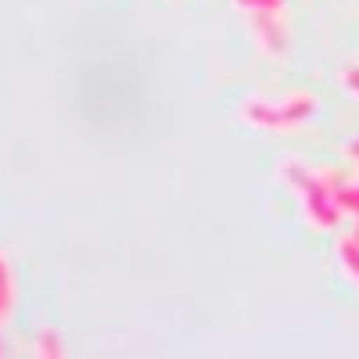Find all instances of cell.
I'll list each match as a JSON object with an SVG mask.
<instances>
[{
  "mask_svg": "<svg viewBox=\"0 0 359 359\" xmlns=\"http://www.w3.org/2000/svg\"><path fill=\"white\" fill-rule=\"evenodd\" d=\"M280 180L298 194V201H302V216H306L316 230H334V226H338L341 208H338L331 187L323 184L320 172H313L309 165L287 158V162H280Z\"/></svg>",
  "mask_w": 359,
  "mask_h": 359,
  "instance_id": "cell-1",
  "label": "cell"
},
{
  "mask_svg": "<svg viewBox=\"0 0 359 359\" xmlns=\"http://www.w3.org/2000/svg\"><path fill=\"white\" fill-rule=\"evenodd\" d=\"M316 101L313 94H291L287 101L280 104H269V101H248L241 108V118L248 126H259V130H294V126H302L306 118L313 115Z\"/></svg>",
  "mask_w": 359,
  "mask_h": 359,
  "instance_id": "cell-2",
  "label": "cell"
},
{
  "mask_svg": "<svg viewBox=\"0 0 359 359\" xmlns=\"http://www.w3.org/2000/svg\"><path fill=\"white\" fill-rule=\"evenodd\" d=\"M252 29H255V40H259V50L269 54V57H280L284 54V25L277 18V11H255L252 15Z\"/></svg>",
  "mask_w": 359,
  "mask_h": 359,
  "instance_id": "cell-3",
  "label": "cell"
},
{
  "mask_svg": "<svg viewBox=\"0 0 359 359\" xmlns=\"http://www.w3.org/2000/svg\"><path fill=\"white\" fill-rule=\"evenodd\" d=\"M338 262H341V269H345V273L359 284V237L352 233V237H341V241H338Z\"/></svg>",
  "mask_w": 359,
  "mask_h": 359,
  "instance_id": "cell-4",
  "label": "cell"
},
{
  "mask_svg": "<svg viewBox=\"0 0 359 359\" xmlns=\"http://www.w3.org/2000/svg\"><path fill=\"white\" fill-rule=\"evenodd\" d=\"M11 294H15V284H11V266L0 262V316L8 320L11 313Z\"/></svg>",
  "mask_w": 359,
  "mask_h": 359,
  "instance_id": "cell-5",
  "label": "cell"
},
{
  "mask_svg": "<svg viewBox=\"0 0 359 359\" xmlns=\"http://www.w3.org/2000/svg\"><path fill=\"white\" fill-rule=\"evenodd\" d=\"M36 355H47V359L65 355V348H62V338H57L54 331H43V334L36 338Z\"/></svg>",
  "mask_w": 359,
  "mask_h": 359,
  "instance_id": "cell-6",
  "label": "cell"
},
{
  "mask_svg": "<svg viewBox=\"0 0 359 359\" xmlns=\"http://www.w3.org/2000/svg\"><path fill=\"white\" fill-rule=\"evenodd\" d=\"M241 11H248V15H255V11H280V4L284 0H233Z\"/></svg>",
  "mask_w": 359,
  "mask_h": 359,
  "instance_id": "cell-7",
  "label": "cell"
},
{
  "mask_svg": "<svg viewBox=\"0 0 359 359\" xmlns=\"http://www.w3.org/2000/svg\"><path fill=\"white\" fill-rule=\"evenodd\" d=\"M341 83H345V90H348L352 97H359V69H355V65L341 72Z\"/></svg>",
  "mask_w": 359,
  "mask_h": 359,
  "instance_id": "cell-8",
  "label": "cell"
},
{
  "mask_svg": "<svg viewBox=\"0 0 359 359\" xmlns=\"http://www.w3.org/2000/svg\"><path fill=\"white\" fill-rule=\"evenodd\" d=\"M345 155H348L352 162H359V137H355V140H352V144L345 147Z\"/></svg>",
  "mask_w": 359,
  "mask_h": 359,
  "instance_id": "cell-9",
  "label": "cell"
},
{
  "mask_svg": "<svg viewBox=\"0 0 359 359\" xmlns=\"http://www.w3.org/2000/svg\"><path fill=\"white\" fill-rule=\"evenodd\" d=\"M355 237H359V216H355Z\"/></svg>",
  "mask_w": 359,
  "mask_h": 359,
  "instance_id": "cell-10",
  "label": "cell"
}]
</instances>
